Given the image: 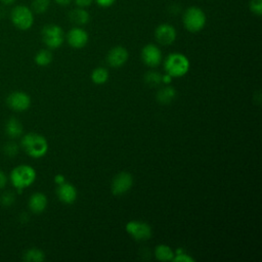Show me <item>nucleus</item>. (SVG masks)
<instances>
[{
    "instance_id": "16",
    "label": "nucleus",
    "mask_w": 262,
    "mask_h": 262,
    "mask_svg": "<svg viewBox=\"0 0 262 262\" xmlns=\"http://www.w3.org/2000/svg\"><path fill=\"white\" fill-rule=\"evenodd\" d=\"M4 131H5V134L10 139H15V138H19L23 135L24 127L21 122L17 118L10 117L5 123Z\"/></svg>"
},
{
    "instance_id": "20",
    "label": "nucleus",
    "mask_w": 262,
    "mask_h": 262,
    "mask_svg": "<svg viewBox=\"0 0 262 262\" xmlns=\"http://www.w3.org/2000/svg\"><path fill=\"white\" fill-rule=\"evenodd\" d=\"M23 259L27 262H43L45 260V254L40 249L30 248L25 251Z\"/></svg>"
},
{
    "instance_id": "15",
    "label": "nucleus",
    "mask_w": 262,
    "mask_h": 262,
    "mask_svg": "<svg viewBox=\"0 0 262 262\" xmlns=\"http://www.w3.org/2000/svg\"><path fill=\"white\" fill-rule=\"evenodd\" d=\"M28 206L32 213L41 214L47 207V196L43 192H35L30 196Z\"/></svg>"
},
{
    "instance_id": "19",
    "label": "nucleus",
    "mask_w": 262,
    "mask_h": 262,
    "mask_svg": "<svg viewBox=\"0 0 262 262\" xmlns=\"http://www.w3.org/2000/svg\"><path fill=\"white\" fill-rule=\"evenodd\" d=\"M52 53L50 51V49H40L34 57V61L37 66L39 67H47L51 63L52 61Z\"/></svg>"
},
{
    "instance_id": "26",
    "label": "nucleus",
    "mask_w": 262,
    "mask_h": 262,
    "mask_svg": "<svg viewBox=\"0 0 262 262\" xmlns=\"http://www.w3.org/2000/svg\"><path fill=\"white\" fill-rule=\"evenodd\" d=\"M15 202V195L12 191L10 190H6L4 192H2V194L0 195V204L3 207H10L14 204Z\"/></svg>"
},
{
    "instance_id": "6",
    "label": "nucleus",
    "mask_w": 262,
    "mask_h": 262,
    "mask_svg": "<svg viewBox=\"0 0 262 262\" xmlns=\"http://www.w3.org/2000/svg\"><path fill=\"white\" fill-rule=\"evenodd\" d=\"M10 20L16 29L27 31L34 25V12L29 6L16 5L10 11Z\"/></svg>"
},
{
    "instance_id": "13",
    "label": "nucleus",
    "mask_w": 262,
    "mask_h": 262,
    "mask_svg": "<svg viewBox=\"0 0 262 262\" xmlns=\"http://www.w3.org/2000/svg\"><path fill=\"white\" fill-rule=\"evenodd\" d=\"M128 51L123 46H115L110 49L106 55V61L111 67L120 68L124 66L128 59Z\"/></svg>"
},
{
    "instance_id": "3",
    "label": "nucleus",
    "mask_w": 262,
    "mask_h": 262,
    "mask_svg": "<svg viewBox=\"0 0 262 262\" xmlns=\"http://www.w3.org/2000/svg\"><path fill=\"white\" fill-rule=\"evenodd\" d=\"M206 23L207 15L201 7L189 6L182 14V24L190 33L201 32L205 28Z\"/></svg>"
},
{
    "instance_id": "31",
    "label": "nucleus",
    "mask_w": 262,
    "mask_h": 262,
    "mask_svg": "<svg viewBox=\"0 0 262 262\" xmlns=\"http://www.w3.org/2000/svg\"><path fill=\"white\" fill-rule=\"evenodd\" d=\"M7 182H8V177L6 176L4 171L0 169V189H3L6 186Z\"/></svg>"
},
{
    "instance_id": "17",
    "label": "nucleus",
    "mask_w": 262,
    "mask_h": 262,
    "mask_svg": "<svg viewBox=\"0 0 262 262\" xmlns=\"http://www.w3.org/2000/svg\"><path fill=\"white\" fill-rule=\"evenodd\" d=\"M69 18L70 20L81 27L84 25H87L90 20V14L89 12L86 10V8H82V7H76L74 9H72L69 12Z\"/></svg>"
},
{
    "instance_id": "11",
    "label": "nucleus",
    "mask_w": 262,
    "mask_h": 262,
    "mask_svg": "<svg viewBox=\"0 0 262 262\" xmlns=\"http://www.w3.org/2000/svg\"><path fill=\"white\" fill-rule=\"evenodd\" d=\"M141 59L143 63L150 68H156L162 62V51L155 44H146L141 49Z\"/></svg>"
},
{
    "instance_id": "5",
    "label": "nucleus",
    "mask_w": 262,
    "mask_h": 262,
    "mask_svg": "<svg viewBox=\"0 0 262 262\" xmlns=\"http://www.w3.org/2000/svg\"><path fill=\"white\" fill-rule=\"evenodd\" d=\"M41 38L48 49H57L63 44L66 35L62 28L58 25L48 24L42 28Z\"/></svg>"
},
{
    "instance_id": "12",
    "label": "nucleus",
    "mask_w": 262,
    "mask_h": 262,
    "mask_svg": "<svg viewBox=\"0 0 262 262\" xmlns=\"http://www.w3.org/2000/svg\"><path fill=\"white\" fill-rule=\"evenodd\" d=\"M177 33L175 28L167 23L159 25L155 30V38L158 43L164 46L171 45L176 39Z\"/></svg>"
},
{
    "instance_id": "27",
    "label": "nucleus",
    "mask_w": 262,
    "mask_h": 262,
    "mask_svg": "<svg viewBox=\"0 0 262 262\" xmlns=\"http://www.w3.org/2000/svg\"><path fill=\"white\" fill-rule=\"evenodd\" d=\"M172 261L175 262H193L194 259L191 258L189 255H187L185 252H183L182 249H178L176 253H174V257Z\"/></svg>"
},
{
    "instance_id": "35",
    "label": "nucleus",
    "mask_w": 262,
    "mask_h": 262,
    "mask_svg": "<svg viewBox=\"0 0 262 262\" xmlns=\"http://www.w3.org/2000/svg\"><path fill=\"white\" fill-rule=\"evenodd\" d=\"M0 2L3 4V5H11L15 2V0H0Z\"/></svg>"
},
{
    "instance_id": "22",
    "label": "nucleus",
    "mask_w": 262,
    "mask_h": 262,
    "mask_svg": "<svg viewBox=\"0 0 262 262\" xmlns=\"http://www.w3.org/2000/svg\"><path fill=\"white\" fill-rule=\"evenodd\" d=\"M107 79H108V72L105 68H102V67H98L94 69L91 74V80L93 81V83L97 85L104 84L107 81Z\"/></svg>"
},
{
    "instance_id": "28",
    "label": "nucleus",
    "mask_w": 262,
    "mask_h": 262,
    "mask_svg": "<svg viewBox=\"0 0 262 262\" xmlns=\"http://www.w3.org/2000/svg\"><path fill=\"white\" fill-rule=\"evenodd\" d=\"M249 9L251 12L257 16L262 15V0H250Z\"/></svg>"
},
{
    "instance_id": "7",
    "label": "nucleus",
    "mask_w": 262,
    "mask_h": 262,
    "mask_svg": "<svg viewBox=\"0 0 262 262\" xmlns=\"http://www.w3.org/2000/svg\"><path fill=\"white\" fill-rule=\"evenodd\" d=\"M126 231L135 239L138 242H143V241H147L151 237V227L145 223V222H141V221H129L126 224Z\"/></svg>"
},
{
    "instance_id": "14",
    "label": "nucleus",
    "mask_w": 262,
    "mask_h": 262,
    "mask_svg": "<svg viewBox=\"0 0 262 262\" xmlns=\"http://www.w3.org/2000/svg\"><path fill=\"white\" fill-rule=\"evenodd\" d=\"M58 199L64 204H72L77 199V190L74 185L68 182H63L58 185L56 189Z\"/></svg>"
},
{
    "instance_id": "30",
    "label": "nucleus",
    "mask_w": 262,
    "mask_h": 262,
    "mask_svg": "<svg viewBox=\"0 0 262 262\" xmlns=\"http://www.w3.org/2000/svg\"><path fill=\"white\" fill-rule=\"evenodd\" d=\"M73 1L75 2L77 7H82V8H87L94 2V0H73Z\"/></svg>"
},
{
    "instance_id": "29",
    "label": "nucleus",
    "mask_w": 262,
    "mask_h": 262,
    "mask_svg": "<svg viewBox=\"0 0 262 262\" xmlns=\"http://www.w3.org/2000/svg\"><path fill=\"white\" fill-rule=\"evenodd\" d=\"M94 2L99 6V7H102V8H107V7H111L115 4L116 0H94Z\"/></svg>"
},
{
    "instance_id": "34",
    "label": "nucleus",
    "mask_w": 262,
    "mask_h": 262,
    "mask_svg": "<svg viewBox=\"0 0 262 262\" xmlns=\"http://www.w3.org/2000/svg\"><path fill=\"white\" fill-rule=\"evenodd\" d=\"M171 80H172V77L167 73L164 76H162V82H164L166 84H169L171 82Z\"/></svg>"
},
{
    "instance_id": "32",
    "label": "nucleus",
    "mask_w": 262,
    "mask_h": 262,
    "mask_svg": "<svg viewBox=\"0 0 262 262\" xmlns=\"http://www.w3.org/2000/svg\"><path fill=\"white\" fill-rule=\"evenodd\" d=\"M54 181H55V183L56 184H61V183H63V182H66V178H64V176L63 175H61V174H57L55 177H54Z\"/></svg>"
},
{
    "instance_id": "24",
    "label": "nucleus",
    "mask_w": 262,
    "mask_h": 262,
    "mask_svg": "<svg viewBox=\"0 0 262 262\" xmlns=\"http://www.w3.org/2000/svg\"><path fill=\"white\" fill-rule=\"evenodd\" d=\"M19 147L20 146L13 139H11V140L4 143L2 149H3V152L6 157L14 158L19 152Z\"/></svg>"
},
{
    "instance_id": "18",
    "label": "nucleus",
    "mask_w": 262,
    "mask_h": 262,
    "mask_svg": "<svg viewBox=\"0 0 262 262\" xmlns=\"http://www.w3.org/2000/svg\"><path fill=\"white\" fill-rule=\"evenodd\" d=\"M176 96V90L174 87L167 86L165 88H162L157 93V99L159 102L163 104L170 103Z\"/></svg>"
},
{
    "instance_id": "1",
    "label": "nucleus",
    "mask_w": 262,
    "mask_h": 262,
    "mask_svg": "<svg viewBox=\"0 0 262 262\" xmlns=\"http://www.w3.org/2000/svg\"><path fill=\"white\" fill-rule=\"evenodd\" d=\"M20 146L28 156L34 159L44 157L48 150V142L46 138L36 132H29L23 135Z\"/></svg>"
},
{
    "instance_id": "21",
    "label": "nucleus",
    "mask_w": 262,
    "mask_h": 262,
    "mask_svg": "<svg viewBox=\"0 0 262 262\" xmlns=\"http://www.w3.org/2000/svg\"><path fill=\"white\" fill-rule=\"evenodd\" d=\"M155 255L160 261H172L174 252L170 247L166 245H159L155 250Z\"/></svg>"
},
{
    "instance_id": "25",
    "label": "nucleus",
    "mask_w": 262,
    "mask_h": 262,
    "mask_svg": "<svg viewBox=\"0 0 262 262\" xmlns=\"http://www.w3.org/2000/svg\"><path fill=\"white\" fill-rule=\"evenodd\" d=\"M144 82L149 86H158L162 82V75L159 72L149 71L144 75Z\"/></svg>"
},
{
    "instance_id": "10",
    "label": "nucleus",
    "mask_w": 262,
    "mask_h": 262,
    "mask_svg": "<svg viewBox=\"0 0 262 262\" xmlns=\"http://www.w3.org/2000/svg\"><path fill=\"white\" fill-rule=\"evenodd\" d=\"M66 40L68 44L75 48V49H80L86 46L89 40L88 33L82 29V27H74L72 28L66 35Z\"/></svg>"
},
{
    "instance_id": "33",
    "label": "nucleus",
    "mask_w": 262,
    "mask_h": 262,
    "mask_svg": "<svg viewBox=\"0 0 262 262\" xmlns=\"http://www.w3.org/2000/svg\"><path fill=\"white\" fill-rule=\"evenodd\" d=\"M53 1L59 6H68L73 2V0H53Z\"/></svg>"
},
{
    "instance_id": "2",
    "label": "nucleus",
    "mask_w": 262,
    "mask_h": 262,
    "mask_svg": "<svg viewBox=\"0 0 262 262\" xmlns=\"http://www.w3.org/2000/svg\"><path fill=\"white\" fill-rule=\"evenodd\" d=\"M36 176L37 174L33 167L21 164L11 170L9 174V180L15 189L21 191L23 189L31 186L35 182Z\"/></svg>"
},
{
    "instance_id": "9",
    "label": "nucleus",
    "mask_w": 262,
    "mask_h": 262,
    "mask_svg": "<svg viewBox=\"0 0 262 262\" xmlns=\"http://www.w3.org/2000/svg\"><path fill=\"white\" fill-rule=\"evenodd\" d=\"M133 184V177L128 172H120L117 174L111 184V190L115 195L126 193Z\"/></svg>"
},
{
    "instance_id": "8",
    "label": "nucleus",
    "mask_w": 262,
    "mask_h": 262,
    "mask_svg": "<svg viewBox=\"0 0 262 262\" xmlns=\"http://www.w3.org/2000/svg\"><path fill=\"white\" fill-rule=\"evenodd\" d=\"M6 104L14 112H25L31 105V97L24 91H13L6 97Z\"/></svg>"
},
{
    "instance_id": "23",
    "label": "nucleus",
    "mask_w": 262,
    "mask_h": 262,
    "mask_svg": "<svg viewBox=\"0 0 262 262\" xmlns=\"http://www.w3.org/2000/svg\"><path fill=\"white\" fill-rule=\"evenodd\" d=\"M50 7V0H32L31 9L34 13L43 14Z\"/></svg>"
},
{
    "instance_id": "4",
    "label": "nucleus",
    "mask_w": 262,
    "mask_h": 262,
    "mask_svg": "<svg viewBox=\"0 0 262 262\" xmlns=\"http://www.w3.org/2000/svg\"><path fill=\"white\" fill-rule=\"evenodd\" d=\"M164 68L166 73L172 78L182 77L189 70V60L184 54L173 52L165 58Z\"/></svg>"
}]
</instances>
